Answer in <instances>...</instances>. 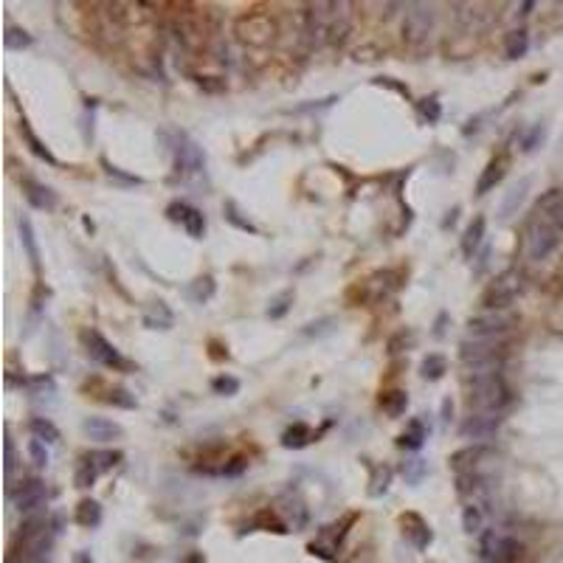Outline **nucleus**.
<instances>
[{
  "mask_svg": "<svg viewBox=\"0 0 563 563\" xmlns=\"http://www.w3.org/2000/svg\"><path fill=\"white\" fill-rule=\"evenodd\" d=\"M276 512L282 515V521L290 527V530H301L307 524V507H305V501H301L298 496H293V493H285V496H279V501H276Z\"/></svg>",
  "mask_w": 563,
  "mask_h": 563,
  "instance_id": "14",
  "label": "nucleus"
},
{
  "mask_svg": "<svg viewBox=\"0 0 563 563\" xmlns=\"http://www.w3.org/2000/svg\"><path fill=\"white\" fill-rule=\"evenodd\" d=\"M211 388H214L217 395H223V397H231V395L240 392V380L231 377V375H220V377L211 380Z\"/></svg>",
  "mask_w": 563,
  "mask_h": 563,
  "instance_id": "42",
  "label": "nucleus"
},
{
  "mask_svg": "<svg viewBox=\"0 0 563 563\" xmlns=\"http://www.w3.org/2000/svg\"><path fill=\"white\" fill-rule=\"evenodd\" d=\"M557 229L552 226V223H546L544 217L541 220H535L533 226H530V231H527V259L530 262H544V259L557 248Z\"/></svg>",
  "mask_w": 563,
  "mask_h": 563,
  "instance_id": "5",
  "label": "nucleus"
},
{
  "mask_svg": "<svg viewBox=\"0 0 563 563\" xmlns=\"http://www.w3.org/2000/svg\"><path fill=\"white\" fill-rule=\"evenodd\" d=\"M34 42V37L28 34V31H23V28H6V34H3V46L6 48H12V51H23V48H28Z\"/></svg>",
  "mask_w": 563,
  "mask_h": 563,
  "instance_id": "36",
  "label": "nucleus"
},
{
  "mask_svg": "<svg viewBox=\"0 0 563 563\" xmlns=\"http://www.w3.org/2000/svg\"><path fill=\"white\" fill-rule=\"evenodd\" d=\"M172 152H175V166H178V172H184V175H192V172H200L203 169V163H206V155H203V150L192 141V138H186L184 133L181 136H175V144H172Z\"/></svg>",
  "mask_w": 563,
  "mask_h": 563,
  "instance_id": "11",
  "label": "nucleus"
},
{
  "mask_svg": "<svg viewBox=\"0 0 563 563\" xmlns=\"http://www.w3.org/2000/svg\"><path fill=\"white\" fill-rule=\"evenodd\" d=\"M99 521H102V504L93 499H82L76 504V524L93 530V527H99Z\"/></svg>",
  "mask_w": 563,
  "mask_h": 563,
  "instance_id": "24",
  "label": "nucleus"
},
{
  "mask_svg": "<svg viewBox=\"0 0 563 563\" xmlns=\"http://www.w3.org/2000/svg\"><path fill=\"white\" fill-rule=\"evenodd\" d=\"M400 524H403V535L417 546V549H425L428 544H431V530H428V524L422 521V518L417 515V512H409V515H403L400 518Z\"/></svg>",
  "mask_w": 563,
  "mask_h": 563,
  "instance_id": "18",
  "label": "nucleus"
},
{
  "mask_svg": "<svg viewBox=\"0 0 563 563\" xmlns=\"http://www.w3.org/2000/svg\"><path fill=\"white\" fill-rule=\"evenodd\" d=\"M352 31V3H332V28L330 42H343Z\"/></svg>",
  "mask_w": 563,
  "mask_h": 563,
  "instance_id": "17",
  "label": "nucleus"
},
{
  "mask_svg": "<svg viewBox=\"0 0 563 563\" xmlns=\"http://www.w3.org/2000/svg\"><path fill=\"white\" fill-rule=\"evenodd\" d=\"M223 211H226V220H229L231 226H237L240 231H248V234H259V229H256V226H253L251 220H245V217H242V214H240L237 203H231V200H229Z\"/></svg>",
  "mask_w": 563,
  "mask_h": 563,
  "instance_id": "38",
  "label": "nucleus"
},
{
  "mask_svg": "<svg viewBox=\"0 0 563 563\" xmlns=\"http://www.w3.org/2000/svg\"><path fill=\"white\" fill-rule=\"evenodd\" d=\"M20 240H23V248H26V253H28V262H31V268L39 274V248H37V237H34V226H31V220L28 217H20Z\"/></svg>",
  "mask_w": 563,
  "mask_h": 563,
  "instance_id": "25",
  "label": "nucleus"
},
{
  "mask_svg": "<svg viewBox=\"0 0 563 563\" xmlns=\"http://www.w3.org/2000/svg\"><path fill=\"white\" fill-rule=\"evenodd\" d=\"M310 440H313V434H310V428H307L305 422L290 425L285 434H282V445H285V448H305Z\"/></svg>",
  "mask_w": 563,
  "mask_h": 563,
  "instance_id": "32",
  "label": "nucleus"
},
{
  "mask_svg": "<svg viewBox=\"0 0 563 563\" xmlns=\"http://www.w3.org/2000/svg\"><path fill=\"white\" fill-rule=\"evenodd\" d=\"M518 9H521V15H530V12L535 9V3H521V6H518Z\"/></svg>",
  "mask_w": 563,
  "mask_h": 563,
  "instance_id": "56",
  "label": "nucleus"
},
{
  "mask_svg": "<svg viewBox=\"0 0 563 563\" xmlns=\"http://www.w3.org/2000/svg\"><path fill=\"white\" fill-rule=\"evenodd\" d=\"M189 296L197 301V305L208 301V298L214 296V279H211V276H200V279H195L192 287H189Z\"/></svg>",
  "mask_w": 563,
  "mask_h": 563,
  "instance_id": "39",
  "label": "nucleus"
},
{
  "mask_svg": "<svg viewBox=\"0 0 563 563\" xmlns=\"http://www.w3.org/2000/svg\"><path fill=\"white\" fill-rule=\"evenodd\" d=\"M451 417H454V403H451V397H445L443 400V422H451Z\"/></svg>",
  "mask_w": 563,
  "mask_h": 563,
  "instance_id": "54",
  "label": "nucleus"
},
{
  "mask_svg": "<svg viewBox=\"0 0 563 563\" xmlns=\"http://www.w3.org/2000/svg\"><path fill=\"white\" fill-rule=\"evenodd\" d=\"M467 400H470V409H476V411H496V414H501V409L510 403V388L501 380V375L485 377V380H473Z\"/></svg>",
  "mask_w": 563,
  "mask_h": 563,
  "instance_id": "2",
  "label": "nucleus"
},
{
  "mask_svg": "<svg viewBox=\"0 0 563 563\" xmlns=\"http://www.w3.org/2000/svg\"><path fill=\"white\" fill-rule=\"evenodd\" d=\"M437 28V12L434 6H425V3H414L409 6L406 12V20H403V39L409 42L411 48H425L431 42V34Z\"/></svg>",
  "mask_w": 563,
  "mask_h": 563,
  "instance_id": "1",
  "label": "nucleus"
},
{
  "mask_svg": "<svg viewBox=\"0 0 563 563\" xmlns=\"http://www.w3.org/2000/svg\"><path fill=\"white\" fill-rule=\"evenodd\" d=\"M504 335H496V338H465L459 343V358L462 364H473V361H485V358H496L504 352Z\"/></svg>",
  "mask_w": 563,
  "mask_h": 563,
  "instance_id": "9",
  "label": "nucleus"
},
{
  "mask_svg": "<svg viewBox=\"0 0 563 563\" xmlns=\"http://www.w3.org/2000/svg\"><path fill=\"white\" fill-rule=\"evenodd\" d=\"M102 166L107 169V175H110V178H118L121 184H141V178H136V175H124V172H121L118 166H113V163H107V161H102Z\"/></svg>",
  "mask_w": 563,
  "mask_h": 563,
  "instance_id": "51",
  "label": "nucleus"
},
{
  "mask_svg": "<svg viewBox=\"0 0 563 563\" xmlns=\"http://www.w3.org/2000/svg\"><path fill=\"white\" fill-rule=\"evenodd\" d=\"M530 178H524V181H518L512 189H510V195H507V200H504V206H501V217L507 220L510 217V214L518 208V206H521L524 203V197H527V192H530Z\"/></svg>",
  "mask_w": 563,
  "mask_h": 563,
  "instance_id": "31",
  "label": "nucleus"
},
{
  "mask_svg": "<svg viewBox=\"0 0 563 563\" xmlns=\"http://www.w3.org/2000/svg\"><path fill=\"white\" fill-rule=\"evenodd\" d=\"M544 220H546V223H552L557 231L563 229V197H560V200H557V203H555V206H552V208L544 214Z\"/></svg>",
  "mask_w": 563,
  "mask_h": 563,
  "instance_id": "49",
  "label": "nucleus"
},
{
  "mask_svg": "<svg viewBox=\"0 0 563 563\" xmlns=\"http://www.w3.org/2000/svg\"><path fill=\"white\" fill-rule=\"evenodd\" d=\"M504 175H507V155H496V158L485 166L479 184H476V195H488L490 189H496Z\"/></svg>",
  "mask_w": 563,
  "mask_h": 563,
  "instance_id": "19",
  "label": "nucleus"
},
{
  "mask_svg": "<svg viewBox=\"0 0 563 563\" xmlns=\"http://www.w3.org/2000/svg\"><path fill=\"white\" fill-rule=\"evenodd\" d=\"M82 341H84V346H88V355H91L93 361H99V364H105V366H110V369H129V364L121 358V352L116 350V346H113L102 332L88 330V332H82Z\"/></svg>",
  "mask_w": 563,
  "mask_h": 563,
  "instance_id": "8",
  "label": "nucleus"
},
{
  "mask_svg": "<svg viewBox=\"0 0 563 563\" xmlns=\"http://www.w3.org/2000/svg\"><path fill=\"white\" fill-rule=\"evenodd\" d=\"M15 465H17V451H15V440H12V434H6V476H9V482H12Z\"/></svg>",
  "mask_w": 563,
  "mask_h": 563,
  "instance_id": "50",
  "label": "nucleus"
},
{
  "mask_svg": "<svg viewBox=\"0 0 563 563\" xmlns=\"http://www.w3.org/2000/svg\"><path fill=\"white\" fill-rule=\"evenodd\" d=\"M560 197H563V189H549V192H546V195L538 200V206H535V208H538V214H546V211H549V208H552V206H555Z\"/></svg>",
  "mask_w": 563,
  "mask_h": 563,
  "instance_id": "48",
  "label": "nucleus"
},
{
  "mask_svg": "<svg viewBox=\"0 0 563 563\" xmlns=\"http://www.w3.org/2000/svg\"><path fill=\"white\" fill-rule=\"evenodd\" d=\"M237 34H240V39L251 42V46H268L276 34V26L265 15H248V17H240Z\"/></svg>",
  "mask_w": 563,
  "mask_h": 563,
  "instance_id": "10",
  "label": "nucleus"
},
{
  "mask_svg": "<svg viewBox=\"0 0 563 563\" xmlns=\"http://www.w3.org/2000/svg\"><path fill=\"white\" fill-rule=\"evenodd\" d=\"M152 310H155V313H147V316H144V324H147L150 330H169V327H172V313L163 307V301H155Z\"/></svg>",
  "mask_w": 563,
  "mask_h": 563,
  "instance_id": "35",
  "label": "nucleus"
},
{
  "mask_svg": "<svg viewBox=\"0 0 563 563\" xmlns=\"http://www.w3.org/2000/svg\"><path fill=\"white\" fill-rule=\"evenodd\" d=\"M88 459H91V465H93L99 473H105V470H110L113 465L121 462V454H118V451H93Z\"/></svg>",
  "mask_w": 563,
  "mask_h": 563,
  "instance_id": "40",
  "label": "nucleus"
},
{
  "mask_svg": "<svg viewBox=\"0 0 563 563\" xmlns=\"http://www.w3.org/2000/svg\"><path fill=\"white\" fill-rule=\"evenodd\" d=\"M330 324H335V321H332V319H324V321H319V324H307V327H305V335H321V332L330 330Z\"/></svg>",
  "mask_w": 563,
  "mask_h": 563,
  "instance_id": "53",
  "label": "nucleus"
},
{
  "mask_svg": "<svg viewBox=\"0 0 563 563\" xmlns=\"http://www.w3.org/2000/svg\"><path fill=\"white\" fill-rule=\"evenodd\" d=\"M518 290H521V274H518V271H504L485 290L482 305H485V310H504V307L512 305V298L518 296Z\"/></svg>",
  "mask_w": 563,
  "mask_h": 563,
  "instance_id": "3",
  "label": "nucleus"
},
{
  "mask_svg": "<svg viewBox=\"0 0 563 563\" xmlns=\"http://www.w3.org/2000/svg\"><path fill=\"white\" fill-rule=\"evenodd\" d=\"M400 473H403V479H406L409 485H420L422 476L428 473V465H425L422 459H409V462H403Z\"/></svg>",
  "mask_w": 563,
  "mask_h": 563,
  "instance_id": "37",
  "label": "nucleus"
},
{
  "mask_svg": "<svg viewBox=\"0 0 563 563\" xmlns=\"http://www.w3.org/2000/svg\"><path fill=\"white\" fill-rule=\"evenodd\" d=\"M107 403L118 406V409H136V397L129 395L127 388H113V392H107Z\"/></svg>",
  "mask_w": 563,
  "mask_h": 563,
  "instance_id": "43",
  "label": "nucleus"
},
{
  "mask_svg": "<svg viewBox=\"0 0 563 563\" xmlns=\"http://www.w3.org/2000/svg\"><path fill=\"white\" fill-rule=\"evenodd\" d=\"M414 343V332H406V330H400L397 335H392L388 338V352L392 355H397V352H403L406 346H411Z\"/></svg>",
  "mask_w": 563,
  "mask_h": 563,
  "instance_id": "44",
  "label": "nucleus"
},
{
  "mask_svg": "<svg viewBox=\"0 0 563 563\" xmlns=\"http://www.w3.org/2000/svg\"><path fill=\"white\" fill-rule=\"evenodd\" d=\"M485 456H488V448H485V445H465V448L454 451L448 462H451V467L456 470V476H462V473H473L476 465H479Z\"/></svg>",
  "mask_w": 563,
  "mask_h": 563,
  "instance_id": "16",
  "label": "nucleus"
},
{
  "mask_svg": "<svg viewBox=\"0 0 563 563\" xmlns=\"http://www.w3.org/2000/svg\"><path fill=\"white\" fill-rule=\"evenodd\" d=\"M527 48H530V34H527L524 28H515V31L507 34V39H504V54H507L510 60H521V57L527 54Z\"/></svg>",
  "mask_w": 563,
  "mask_h": 563,
  "instance_id": "27",
  "label": "nucleus"
},
{
  "mask_svg": "<svg viewBox=\"0 0 563 563\" xmlns=\"http://www.w3.org/2000/svg\"><path fill=\"white\" fill-rule=\"evenodd\" d=\"M485 229H488L485 217H473L470 220V226L465 229V237H462V253L465 256H473L476 251H479V245L485 240Z\"/></svg>",
  "mask_w": 563,
  "mask_h": 563,
  "instance_id": "23",
  "label": "nucleus"
},
{
  "mask_svg": "<svg viewBox=\"0 0 563 563\" xmlns=\"http://www.w3.org/2000/svg\"><path fill=\"white\" fill-rule=\"evenodd\" d=\"M541 138H544V127H541V124H538V127H533V133H530V136H527V138H524V144H521V150H524V152H530V150H535V144H538V141H541Z\"/></svg>",
  "mask_w": 563,
  "mask_h": 563,
  "instance_id": "52",
  "label": "nucleus"
},
{
  "mask_svg": "<svg viewBox=\"0 0 563 563\" xmlns=\"http://www.w3.org/2000/svg\"><path fill=\"white\" fill-rule=\"evenodd\" d=\"M96 476H99V470H96V467H93V465H91V459H84V462H82V465H79V470H76V476H73V485H76V488H82V490H84V488H91V485H93V482H96Z\"/></svg>",
  "mask_w": 563,
  "mask_h": 563,
  "instance_id": "41",
  "label": "nucleus"
},
{
  "mask_svg": "<svg viewBox=\"0 0 563 563\" xmlns=\"http://www.w3.org/2000/svg\"><path fill=\"white\" fill-rule=\"evenodd\" d=\"M448 372V361H445V355H428L422 364H420V375H422V380H440L443 375Z\"/></svg>",
  "mask_w": 563,
  "mask_h": 563,
  "instance_id": "34",
  "label": "nucleus"
},
{
  "mask_svg": "<svg viewBox=\"0 0 563 563\" xmlns=\"http://www.w3.org/2000/svg\"><path fill=\"white\" fill-rule=\"evenodd\" d=\"M82 431L84 437L93 440V443H110V440H118L124 434V428L113 420H105V417H88L82 422Z\"/></svg>",
  "mask_w": 563,
  "mask_h": 563,
  "instance_id": "15",
  "label": "nucleus"
},
{
  "mask_svg": "<svg viewBox=\"0 0 563 563\" xmlns=\"http://www.w3.org/2000/svg\"><path fill=\"white\" fill-rule=\"evenodd\" d=\"M31 434H34V440L51 445V443L60 440V428H57L51 420H46V417H34V420H31Z\"/></svg>",
  "mask_w": 563,
  "mask_h": 563,
  "instance_id": "33",
  "label": "nucleus"
},
{
  "mask_svg": "<svg viewBox=\"0 0 563 563\" xmlns=\"http://www.w3.org/2000/svg\"><path fill=\"white\" fill-rule=\"evenodd\" d=\"M76 563H93V560H91V555H84V552H79V555H76Z\"/></svg>",
  "mask_w": 563,
  "mask_h": 563,
  "instance_id": "55",
  "label": "nucleus"
},
{
  "mask_svg": "<svg viewBox=\"0 0 563 563\" xmlns=\"http://www.w3.org/2000/svg\"><path fill=\"white\" fill-rule=\"evenodd\" d=\"M499 425H501V414L496 411H470V417H465V422L459 425V437L470 440V445H482L490 437H496Z\"/></svg>",
  "mask_w": 563,
  "mask_h": 563,
  "instance_id": "4",
  "label": "nucleus"
},
{
  "mask_svg": "<svg viewBox=\"0 0 563 563\" xmlns=\"http://www.w3.org/2000/svg\"><path fill=\"white\" fill-rule=\"evenodd\" d=\"M166 217L175 220V223H181V226L186 229V234L195 237V240H200L203 231H206L203 211H197V208H192V206H186V203H169V206H166Z\"/></svg>",
  "mask_w": 563,
  "mask_h": 563,
  "instance_id": "13",
  "label": "nucleus"
},
{
  "mask_svg": "<svg viewBox=\"0 0 563 563\" xmlns=\"http://www.w3.org/2000/svg\"><path fill=\"white\" fill-rule=\"evenodd\" d=\"M420 113H422V118H425L428 124H434V121H440L443 107H440L437 99H422V102H420Z\"/></svg>",
  "mask_w": 563,
  "mask_h": 563,
  "instance_id": "45",
  "label": "nucleus"
},
{
  "mask_svg": "<svg viewBox=\"0 0 563 563\" xmlns=\"http://www.w3.org/2000/svg\"><path fill=\"white\" fill-rule=\"evenodd\" d=\"M515 324V319L507 310H485L479 316L467 319V330L476 338H496V335H507L510 327Z\"/></svg>",
  "mask_w": 563,
  "mask_h": 563,
  "instance_id": "7",
  "label": "nucleus"
},
{
  "mask_svg": "<svg viewBox=\"0 0 563 563\" xmlns=\"http://www.w3.org/2000/svg\"><path fill=\"white\" fill-rule=\"evenodd\" d=\"M28 454H31L34 465H39V467L48 465V451H46V445H42L39 440H31V443H28Z\"/></svg>",
  "mask_w": 563,
  "mask_h": 563,
  "instance_id": "47",
  "label": "nucleus"
},
{
  "mask_svg": "<svg viewBox=\"0 0 563 563\" xmlns=\"http://www.w3.org/2000/svg\"><path fill=\"white\" fill-rule=\"evenodd\" d=\"M479 552L488 563H510L515 555H521V544L501 535L499 530H485L479 538Z\"/></svg>",
  "mask_w": 563,
  "mask_h": 563,
  "instance_id": "6",
  "label": "nucleus"
},
{
  "mask_svg": "<svg viewBox=\"0 0 563 563\" xmlns=\"http://www.w3.org/2000/svg\"><path fill=\"white\" fill-rule=\"evenodd\" d=\"M23 192H26V200L39 211H51L57 206V192L37 181H23Z\"/></svg>",
  "mask_w": 563,
  "mask_h": 563,
  "instance_id": "20",
  "label": "nucleus"
},
{
  "mask_svg": "<svg viewBox=\"0 0 563 563\" xmlns=\"http://www.w3.org/2000/svg\"><path fill=\"white\" fill-rule=\"evenodd\" d=\"M462 527L470 535L482 533V527H485V507L476 504V501H465V507H462Z\"/></svg>",
  "mask_w": 563,
  "mask_h": 563,
  "instance_id": "26",
  "label": "nucleus"
},
{
  "mask_svg": "<svg viewBox=\"0 0 563 563\" xmlns=\"http://www.w3.org/2000/svg\"><path fill=\"white\" fill-rule=\"evenodd\" d=\"M392 476L395 470L388 467V465H375L372 467V479H369V496H383L388 490V485H392Z\"/></svg>",
  "mask_w": 563,
  "mask_h": 563,
  "instance_id": "29",
  "label": "nucleus"
},
{
  "mask_svg": "<svg viewBox=\"0 0 563 563\" xmlns=\"http://www.w3.org/2000/svg\"><path fill=\"white\" fill-rule=\"evenodd\" d=\"M290 301H293V293H290V290H285L282 296H276V298H274V305L268 307V316H271V319H282V316L287 313V305H290Z\"/></svg>",
  "mask_w": 563,
  "mask_h": 563,
  "instance_id": "46",
  "label": "nucleus"
},
{
  "mask_svg": "<svg viewBox=\"0 0 563 563\" xmlns=\"http://www.w3.org/2000/svg\"><path fill=\"white\" fill-rule=\"evenodd\" d=\"M20 133H23L26 144L31 147V152H34L37 158H42V161H46V163H51V166H57V163H60V161L54 158V152H51V150H48L46 144H42V141H39V138L34 136V129L28 127V121H23V124H20Z\"/></svg>",
  "mask_w": 563,
  "mask_h": 563,
  "instance_id": "28",
  "label": "nucleus"
},
{
  "mask_svg": "<svg viewBox=\"0 0 563 563\" xmlns=\"http://www.w3.org/2000/svg\"><path fill=\"white\" fill-rule=\"evenodd\" d=\"M12 501L20 512H37L39 507H46L48 501V490L39 479H28L26 485H20L15 493H12Z\"/></svg>",
  "mask_w": 563,
  "mask_h": 563,
  "instance_id": "12",
  "label": "nucleus"
},
{
  "mask_svg": "<svg viewBox=\"0 0 563 563\" xmlns=\"http://www.w3.org/2000/svg\"><path fill=\"white\" fill-rule=\"evenodd\" d=\"M425 440H428V428H425V422H422V420H411V422L406 425V431L400 434L397 445L406 448V451H420Z\"/></svg>",
  "mask_w": 563,
  "mask_h": 563,
  "instance_id": "22",
  "label": "nucleus"
},
{
  "mask_svg": "<svg viewBox=\"0 0 563 563\" xmlns=\"http://www.w3.org/2000/svg\"><path fill=\"white\" fill-rule=\"evenodd\" d=\"M504 369V355H496V358H485V361H473V364H465V380H485V377H496L501 375Z\"/></svg>",
  "mask_w": 563,
  "mask_h": 563,
  "instance_id": "21",
  "label": "nucleus"
},
{
  "mask_svg": "<svg viewBox=\"0 0 563 563\" xmlns=\"http://www.w3.org/2000/svg\"><path fill=\"white\" fill-rule=\"evenodd\" d=\"M380 409H383L388 417H400V414H406V409H409V395L400 392V388H395V392H386V395L380 397Z\"/></svg>",
  "mask_w": 563,
  "mask_h": 563,
  "instance_id": "30",
  "label": "nucleus"
}]
</instances>
